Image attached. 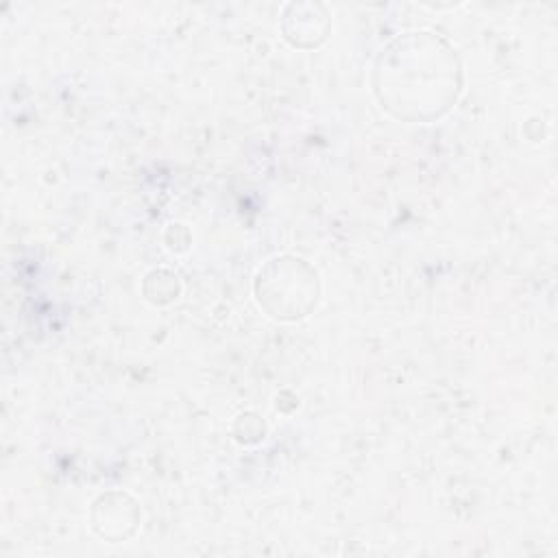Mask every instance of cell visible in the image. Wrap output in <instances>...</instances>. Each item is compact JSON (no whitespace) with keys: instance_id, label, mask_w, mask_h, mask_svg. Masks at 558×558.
<instances>
[{"instance_id":"obj_1","label":"cell","mask_w":558,"mask_h":558,"mask_svg":"<svg viewBox=\"0 0 558 558\" xmlns=\"http://www.w3.org/2000/svg\"><path fill=\"white\" fill-rule=\"evenodd\" d=\"M375 92L397 118L429 122L456 102L458 59L436 35L408 33L381 52L375 68Z\"/></svg>"}]
</instances>
